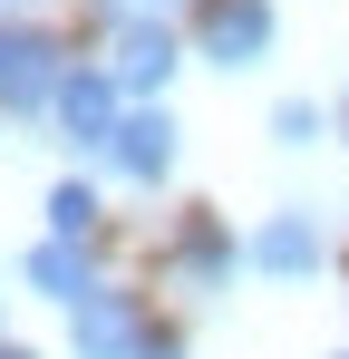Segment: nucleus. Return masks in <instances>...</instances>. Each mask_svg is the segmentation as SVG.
Masks as SVG:
<instances>
[{"label": "nucleus", "instance_id": "14", "mask_svg": "<svg viewBox=\"0 0 349 359\" xmlns=\"http://www.w3.org/2000/svg\"><path fill=\"white\" fill-rule=\"evenodd\" d=\"M0 359H39V350H0Z\"/></svg>", "mask_w": 349, "mask_h": 359}, {"label": "nucleus", "instance_id": "10", "mask_svg": "<svg viewBox=\"0 0 349 359\" xmlns=\"http://www.w3.org/2000/svg\"><path fill=\"white\" fill-rule=\"evenodd\" d=\"M97 233V184H58L49 194V243H88Z\"/></svg>", "mask_w": 349, "mask_h": 359}, {"label": "nucleus", "instance_id": "8", "mask_svg": "<svg viewBox=\"0 0 349 359\" xmlns=\"http://www.w3.org/2000/svg\"><path fill=\"white\" fill-rule=\"evenodd\" d=\"M20 282H29L39 301H68V311L97 292V272H88V252H78V243H29V252H20Z\"/></svg>", "mask_w": 349, "mask_h": 359}, {"label": "nucleus", "instance_id": "13", "mask_svg": "<svg viewBox=\"0 0 349 359\" xmlns=\"http://www.w3.org/2000/svg\"><path fill=\"white\" fill-rule=\"evenodd\" d=\"M20 10H39V0H0V20H20Z\"/></svg>", "mask_w": 349, "mask_h": 359}, {"label": "nucleus", "instance_id": "7", "mask_svg": "<svg viewBox=\"0 0 349 359\" xmlns=\"http://www.w3.org/2000/svg\"><path fill=\"white\" fill-rule=\"evenodd\" d=\"M107 78L126 88V97H156V88L174 78V29H165V20H126V29H116Z\"/></svg>", "mask_w": 349, "mask_h": 359}, {"label": "nucleus", "instance_id": "9", "mask_svg": "<svg viewBox=\"0 0 349 359\" xmlns=\"http://www.w3.org/2000/svg\"><path fill=\"white\" fill-rule=\"evenodd\" d=\"M233 272H242V243L214 233V224H184V243H174V282H184V292H224Z\"/></svg>", "mask_w": 349, "mask_h": 359}, {"label": "nucleus", "instance_id": "12", "mask_svg": "<svg viewBox=\"0 0 349 359\" xmlns=\"http://www.w3.org/2000/svg\"><path fill=\"white\" fill-rule=\"evenodd\" d=\"M126 10H136V20H156V10H174V0H126Z\"/></svg>", "mask_w": 349, "mask_h": 359}, {"label": "nucleus", "instance_id": "3", "mask_svg": "<svg viewBox=\"0 0 349 359\" xmlns=\"http://www.w3.org/2000/svg\"><path fill=\"white\" fill-rule=\"evenodd\" d=\"M49 117H58V136H68L78 156H107V136L126 126V88L88 59V68H68V78H58V107H49Z\"/></svg>", "mask_w": 349, "mask_h": 359}, {"label": "nucleus", "instance_id": "1", "mask_svg": "<svg viewBox=\"0 0 349 359\" xmlns=\"http://www.w3.org/2000/svg\"><path fill=\"white\" fill-rule=\"evenodd\" d=\"M58 78H68V59H58L49 29L0 20V117H49V107H58Z\"/></svg>", "mask_w": 349, "mask_h": 359}, {"label": "nucleus", "instance_id": "4", "mask_svg": "<svg viewBox=\"0 0 349 359\" xmlns=\"http://www.w3.org/2000/svg\"><path fill=\"white\" fill-rule=\"evenodd\" d=\"M272 0H204V20H194V59L204 68H252L272 59Z\"/></svg>", "mask_w": 349, "mask_h": 359}, {"label": "nucleus", "instance_id": "15", "mask_svg": "<svg viewBox=\"0 0 349 359\" xmlns=\"http://www.w3.org/2000/svg\"><path fill=\"white\" fill-rule=\"evenodd\" d=\"M340 359H349V350H340Z\"/></svg>", "mask_w": 349, "mask_h": 359}, {"label": "nucleus", "instance_id": "2", "mask_svg": "<svg viewBox=\"0 0 349 359\" xmlns=\"http://www.w3.org/2000/svg\"><path fill=\"white\" fill-rule=\"evenodd\" d=\"M242 262H252L262 282H310V272H330V233H320V204H282L272 224H252Z\"/></svg>", "mask_w": 349, "mask_h": 359}, {"label": "nucleus", "instance_id": "6", "mask_svg": "<svg viewBox=\"0 0 349 359\" xmlns=\"http://www.w3.org/2000/svg\"><path fill=\"white\" fill-rule=\"evenodd\" d=\"M174 146H184V126H174L165 107H126V126L107 136V165L126 184H165L174 175Z\"/></svg>", "mask_w": 349, "mask_h": 359}, {"label": "nucleus", "instance_id": "5", "mask_svg": "<svg viewBox=\"0 0 349 359\" xmlns=\"http://www.w3.org/2000/svg\"><path fill=\"white\" fill-rule=\"evenodd\" d=\"M68 350H78V359H136V350H146V320H136V301L97 282V292L68 311Z\"/></svg>", "mask_w": 349, "mask_h": 359}, {"label": "nucleus", "instance_id": "11", "mask_svg": "<svg viewBox=\"0 0 349 359\" xmlns=\"http://www.w3.org/2000/svg\"><path fill=\"white\" fill-rule=\"evenodd\" d=\"M320 126H330V117H320L310 97H282V107H272V136H282L291 156H301V146H320Z\"/></svg>", "mask_w": 349, "mask_h": 359}]
</instances>
